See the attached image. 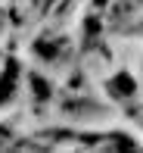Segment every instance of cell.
Segmentation results:
<instances>
[{"label": "cell", "mask_w": 143, "mask_h": 153, "mask_svg": "<svg viewBox=\"0 0 143 153\" xmlns=\"http://www.w3.org/2000/svg\"><path fill=\"white\" fill-rule=\"evenodd\" d=\"M16 81H19V62L10 59L3 66V72H0V106H3L6 100H12V94H16Z\"/></svg>", "instance_id": "obj_1"}, {"label": "cell", "mask_w": 143, "mask_h": 153, "mask_svg": "<svg viewBox=\"0 0 143 153\" xmlns=\"http://www.w3.org/2000/svg\"><path fill=\"white\" fill-rule=\"evenodd\" d=\"M31 85H34V94L40 97V100H44V97L50 94V91H47V81H44V78H37V75H34V78H31Z\"/></svg>", "instance_id": "obj_3"}, {"label": "cell", "mask_w": 143, "mask_h": 153, "mask_svg": "<svg viewBox=\"0 0 143 153\" xmlns=\"http://www.w3.org/2000/svg\"><path fill=\"white\" fill-rule=\"evenodd\" d=\"M134 91H137V85H134V78L128 72L115 75V78L109 81V94H112V97H131Z\"/></svg>", "instance_id": "obj_2"}]
</instances>
